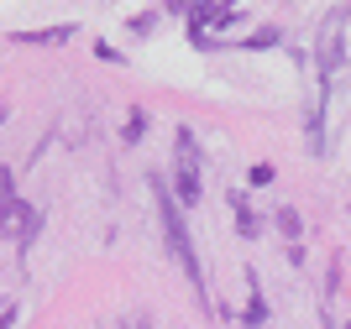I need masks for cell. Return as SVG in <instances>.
<instances>
[{
	"instance_id": "6da1fadb",
	"label": "cell",
	"mask_w": 351,
	"mask_h": 329,
	"mask_svg": "<svg viewBox=\"0 0 351 329\" xmlns=\"http://www.w3.org/2000/svg\"><path fill=\"white\" fill-rule=\"evenodd\" d=\"M152 194H158V220H162V235H168V251H173V261L189 272V287L194 298L210 308V293H205V272H199V256H194V241L189 230H184V215H178V199L168 194V183L162 178H152Z\"/></svg>"
},
{
	"instance_id": "7a4b0ae2",
	"label": "cell",
	"mask_w": 351,
	"mask_h": 329,
	"mask_svg": "<svg viewBox=\"0 0 351 329\" xmlns=\"http://www.w3.org/2000/svg\"><path fill=\"white\" fill-rule=\"evenodd\" d=\"M37 230H43V209H37V204H16L11 220L0 225V235H5L11 246H32V241H37Z\"/></svg>"
},
{
	"instance_id": "3957f363",
	"label": "cell",
	"mask_w": 351,
	"mask_h": 329,
	"mask_svg": "<svg viewBox=\"0 0 351 329\" xmlns=\"http://www.w3.org/2000/svg\"><path fill=\"white\" fill-rule=\"evenodd\" d=\"M341 27H346V11H330L320 27V47H315V57H320V73H336L341 68Z\"/></svg>"
},
{
	"instance_id": "277c9868",
	"label": "cell",
	"mask_w": 351,
	"mask_h": 329,
	"mask_svg": "<svg viewBox=\"0 0 351 329\" xmlns=\"http://www.w3.org/2000/svg\"><path fill=\"white\" fill-rule=\"evenodd\" d=\"M173 199L189 209V204H199V162H178L173 168Z\"/></svg>"
},
{
	"instance_id": "5b68a950",
	"label": "cell",
	"mask_w": 351,
	"mask_h": 329,
	"mask_svg": "<svg viewBox=\"0 0 351 329\" xmlns=\"http://www.w3.org/2000/svg\"><path fill=\"white\" fill-rule=\"evenodd\" d=\"M247 287H252V298H247L241 324H247V329H263L267 324V298H263V287H257V272H247Z\"/></svg>"
},
{
	"instance_id": "8992f818",
	"label": "cell",
	"mask_w": 351,
	"mask_h": 329,
	"mask_svg": "<svg viewBox=\"0 0 351 329\" xmlns=\"http://www.w3.org/2000/svg\"><path fill=\"white\" fill-rule=\"evenodd\" d=\"M231 209H236V230L247 235V241H257L263 235V220L252 215V204H247V194H231Z\"/></svg>"
},
{
	"instance_id": "52a82bcc",
	"label": "cell",
	"mask_w": 351,
	"mask_h": 329,
	"mask_svg": "<svg viewBox=\"0 0 351 329\" xmlns=\"http://www.w3.org/2000/svg\"><path fill=\"white\" fill-rule=\"evenodd\" d=\"M273 225H278V235H283L289 246H299V241H304V220H299V209H293V204H283L278 215H273Z\"/></svg>"
},
{
	"instance_id": "ba28073f",
	"label": "cell",
	"mask_w": 351,
	"mask_h": 329,
	"mask_svg": "<svg viewBox=\"0 0 351 329\" xmlns=\"http://www.w3.org/2000/svg\"><path fill=\"white\" fill-rule=\"evenodd\" d=\"M241 47H247V53H273V47H283V31L278 27H257L252 37H241Z\"/></svg>"
},
{
	"instance_id": "9c48e42d",
	"label": "cell",
	"mask_w": 351,
	"mask_h": 329,
	"mask_svg": "<svg viewBox=\"0 0 351 329\" xmlns=\"http://www.w3.org/2000/svg\"><path fill=\"white\" fill-rule=\"evenodd\" d=\"M73 37V21H63V27H43V31H16V42H69Z\"/></svg>"
},
{
	"instance_id": "30bf717a",
	"label": "cell",
	"mask_w": 351,
	"mask_h": 329,
	"mask_svg": "<svg viewBox=\"0 0 351 329\" xmlns=\"http://www.w3.org/2000/svg\"><path fill=\"white\" fill-rule=\"evenodd\" d=\"M16 172L11 168H0V225H5V220H11V209H16Z\"/></svg>"
},
{
	"instance_id": "8fae6325",
	"label": "cell",
	"mask_w": 351,
	"mask_h": 329,
	"mask_svg": "<svg viewBox=\"0 0 351 329\" xmlns=\"http://www.w3.org/2000/svg\"><path fill=\"white\" fill-rule=\"evenodd\" d=\"M304 136H309V152H325V110L320 105L304 115Z\"/></svg>"
},
{
	"instance_id": "7c38bea8",
	"label": "cell",
	"mask_w": 351,
	"mask_h": 329,
	"mask_svg": "<svg viewBox=\"0 0 351 329\" xmlns=\"http://www.w3.org/2000/svg\"><path fill=\"white\" fill-rule=\"evenodd\" d=\"M147 126H152V115H147V110H132V115H126V142H142Z\"/></svg>"
},
{
	"instance_id": "4fadbf2b",
	"label": "cell",
	"mask_w": 351,
	"mask_h": 329,
	"mask_svg": "<svg viewBox=\"0 0 351 329\" xmlns=\"http://www.w3.org/2000/svg\"><path fill=\"white\" fill-rule=\"evenodd\" d=\"M152 27H158V11H142V16H132V21H126V37H147Z\"/></svg>"
},
{
	"instance_id": "5bb4252c",
	"label": "cell",
	"mask_w": 351,
	"mask_h": 329,
	"mask_svg": "<svg viewBox=\"0 0 351 329\" xmlns=\"http://www.w3.org/2000/svg\"><path fill=\"white\" fill-rule=\"evenodd\" d=\"M273 178H278V172H273V162H257V168H252V183H257V188L273 183Z\"/></svg>"
},
{
	"instance_id": "9a60e30c",
	"label": "cell",
	"mask_w": 351,
	"mask_h": 329,
	"mask_svg": "<svg viewBox=\"0 0 351 329\" xmlns=\"http://www.w3.org/2000/svg\"><path fill=\"white\" fill-rule=\"evenodd\" d=\"M162 11L168 16H189V0H162Z\"/></svg>"
},
{
	"instance_id": "2e32d148",
	"label": "cell",
	"mask_w": 351,
	"mask_h": 329,
	"mask_svg": "<svg viewBox=\"0 0 351 329\" xmlns=\"http://www.w3.org/2000/svg\"><path fill=\"white\" fill-rule=\"evenodd\" d=\"M16 324V303H5V308H0V329H11Z\"/></svg>"
},
{
	"instance_id": "e0dca14e",
	"label": "cell",
	"mask_w": 351,
	"mask_h": 329,
	"mask_svg": "<svg viewBox=\"0 0 351 329\" xmlns=\"http://www.w3.org/2000/svg\"><path fill=\"white\" fill-rule=\"evenodd\" d=\"M126 329H147V319H132V324H126Z\"/></svg>"
},
{
	"instance_id": "ac0fdd59",
	"label": "cell",
	"mask_w": 351,
	"mask_h": 329,
	"mask_svg": "<svg viewBox=\"0 0 351 329\" xmlns=\"http://www.w3.org/2000/svg\"><path fill=\"white\" fill-rule=\"evenodd\" d=\"M346 329H351V324H346Z\"/></svg>"
}]
</instances>
